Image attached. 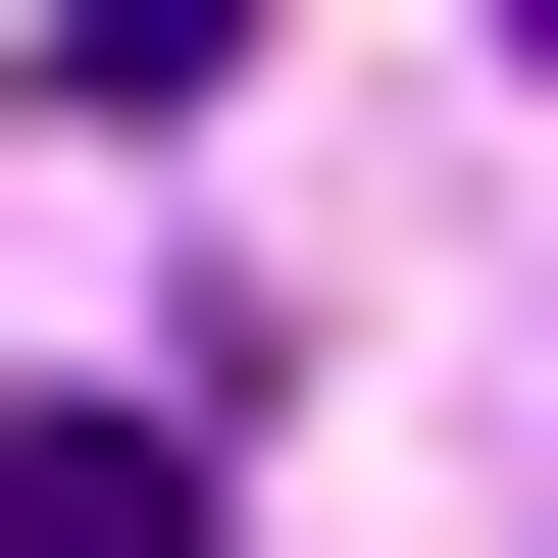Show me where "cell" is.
I'll list each match as a JSON object with an SVG mask.
<instances>
[{
  "label": "cell",
  "mask_w": 558,
  "mask_h": 558,
  "mask_svg": "<svg viewBox=\"0 0 558 558\" xmlns=\"http://www.w3.org/2000/svg\"><path fill=\"white\" fill-rule=\"evenodd\" d=\"M204 51H254V0H51V102H204Z\"/></svg>",
  "instance_id": "cell-1"
},
{
  "label": "cell",
  "mask_w": 558,
  "mask_h": 558,
  "mask_svg": "<svg viewBox=\"0 0 558 558\" xmlns=\"http://www.w3.org/2000/svg\"><path fill=\"white\" fill-rule=\"evenodd\" d=\"M508 51H558V0H508Z\"/></svg>",
  "instance_id": "cell-2"
}]
</instances>
